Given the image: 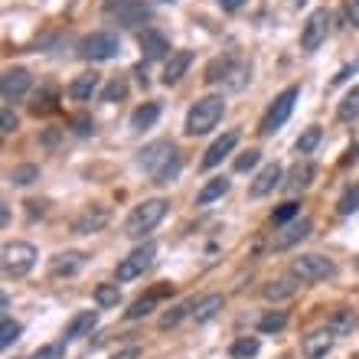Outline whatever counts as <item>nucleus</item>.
I'll list each match as a JSON object with an SVG mask.
<instances>
[{
	"instance_id": "f257e3e1",
	"label": "nucleus",
	"mask_w": 359,
	"mask_h": 359,
	"mask_svg": "<svg viewBox=\"0 0 359 359\" xmlns=\"http://www.w3.org/2000/svg\"><path fill=\"white\" fill-rule=\"evenodd\" d=\"M222 114H226V102H222V95H206V98H199V102L187 111V124H183V131H187L189 137L206 134V131H212V128L222 121Z\"/></svg>"
},
{
	"instance_id": "f03ea898",
	"label": "nucleus",
	"mask_w": 359,
	"mask_h": 359,
	"mask_svg": "<svg viewBox=\"0 0 359 359\" xmlns=\"http://www.w3.org/2000/svg\"><path fill=\"white\" fill-rule=\"evenodd\" d=\"M167 216V199H144L141 206L134 209L128 222H124V236L128 238H144V232H151L161 219Z\"/></svg>"
},
{
	"instance_id": "7ed1b4c3",
	"label": "nucleus",
	"mask_w": 359,
	"mask_h": 359,
	"mask_svg": "<svg viewBox=\"0 0 359 359\" xmlns=\"http://www.w3.org/2000/svg\"><path fill=\"white\" fill-rule=\"evenodd\" d=\"M301 98V86H287L278 98L271 102V108L265 111V118H262V124H258V131L265 134V137H271V134H278L287 124V118H291L294 111V102Z\"/></svg>"
},
{
	"instance_id": "20e7f679",
	"label": "nucleus",
	"mask_w": 359,
	"mask_h": 359,
	"mask_svg": "<svg viewBox=\"0 0 359 359\" xmlns=\"http://www.w3.org/2000/svg\"><path fill=\"white\" fill-rule=\"evenodd\" d=\"M121 53V39L111 29H98V33H88L82 43H79V56L88 59V62H108Z\"/></svg>"
},
{
	"instance_id": "39448f33",
	"label": "nucleus",
	"mask_w": 359,
	"mask_h": 359,
	"mask_svg": "<svg viewBox=\"0 0 359 359\" xmlns=\"http://www.w3.org/2000/svg\"><path fill=\"white\" fill-rule=\"evenodd\" d=\"M0 262H4V274L7 278H23L36 265V245H29V242H7Z\"/></svg>"
},
{
	"instance_id": "423d86ee",
	"label": "nucleus",
	"mask_w": 359,
	"mask_h": 359,
	"mask_svg": "<svg viewBox=\"0 0 359 359\" xmlns=\"http://www.w3.org/2000/svg\"><path fill=\"white\" fill-rule=\"evenodd\" d=\"M291 274L301 278V281H327V278L337 274V265L323 255H301L291 262Z\"/></svg>"
},
{
	"instance_id": "0eeeda50",
	"label": "nucleus",
	"mask_w": 359,
	"mask_h": 359,
	"mask_svg": "<svg viewBox=\"0 0 359 359\" xmlns=\"http://www.w3.org/2000/svg\"><path fill=\"white\" fill-rule=\"evenodd\" d=\"M154 258H157V245H151V242L141 248H134L131 255L118 262V271H114L118 281H134V278H141V274L154 265Z\"/></svg>"
},
{
	"instance_id": "6e6552de",
	"label": "nucleus",
	"mask_w": 359,
	"mask_h": 359,
	"mask_svg": "<svg viewBox=\"0 0 359 359\" xmlns=\"http://www.w3.org/2000/svg\"><path fill=\"white\" fill-rule=\"evenodd\" d=\"M327 29H330V13L327 10H313L311 17H307V23H304L301 29V46L304 53H317L320 49V43L327 39Z\"/></svg>"
},
{
	"instance_id": "1a4fd4ad",
	"label": "nucleus",
	"mask_w": 359,
	"mask_h": 359,
	"mask_svg": "<svg viewBox=\"0 0 359 359\" xmlns=\"http://www.w3.org/2000/svg\"><path fill=\"white\" fill-rule=\"evenodd\" d=\"M29 86H33V76H29L27 69L13 66V69H7V72L0 76V98H4L7 104L20 102V98L29 92Z\"/></svg>"
},
{
	"instance_id": "9d476101",
	"label": "nucleus",
	"mask_w": 359,
	"mask_h": 359,
	"mask_svg": "<svg viewBox=\"0 0 359 359\" xmlns=\"http://www.w3.org/2000/svg\"><path fill=\"white\" fill-rule=\"evenodd\" d=\"M108 222H111V209L108 206H88L86 212H79V216L72 219V236H92V232H102Z\"/></svg>"
},
{
	"instance_id": "9b49d317",
	"label": "nucleus",
	"mask_w": 359,
	"mask_h": 359,
	"mask_svg": "<svg viewBox=\"0 0 359 359\" xmlns=\"http://www.w3.org/2000/svg\"><path fill=\"white\" fill-rule=\"evenodd\" d=\"M313 232V222L311 219H301V222H287V226H281V232L274 236L271 248L274 252H284V248H294V245H301L304 238Z\"/></svg>"
},
{
	"instance_id": "f8f14e48",
	"label": "nucleus",
	"mask_w": 359,
	"mask_h": 359,
	"mask_svg": "<svg viewBox=\"0 0 359 359\" xmlns=\"http://www.w3.org/2000/svg\"><path fill=\"white\" fill-rule=\"evenodd\" d=\"M173 144L170 141H154V144H147V147H144L141 151V157H137V163H141L144 170H151V173H157L163 167V163L170 161L173 157Z\"/></svg>"
},
{
	"instance_id": "ddd939ff",
	"label": "nucleus",
	"mask_w": 359,
	"mask_h": 359,
	"mask_svg": "<svg viewBox=\"0 0 359 359\" xmlns=\"http://www.w3.org/2000/svg\"><path fill=\"white\" fill-rule=\"evenodd\" d=\"M238 144V131H226L219 141L209 144V151L203 154V170H212V167H219V163L226 161L229 154H232V147Z\"/></svg>"
},
{
	"instance_id": "4468645a",
	"label": "nucleus",
	"mask_w": 359,
	"mask_h": 359,
	"mask_svg": "<svg viewBox=\"0 0 359 359\" xmlns=\"http://www.w3.org/2000/svg\"><path fill=\"white\" fill-rule=\"evenodd\" d=\"M281 177H284L281 163H268L265 170H262L255 180H252V187H248V193H252V196H255V199L268 196V193H274V189L281 187Z\"/></svg>"
},
{
	"instance_id": "2eb2a0df",
	"label": "nucleus",
	"mask_w": 359,
	"mask_h": 359,
	"mask_svg": "<svg viewBox=\"0 0 359 359\" xmlns=\"http://www.w3.org/2000/svg\"><path fill=\"white\" fill-rule=\"evenodd\" d=\"M330 350H333V333H330V327L313 330V333H307V337H304V356H307V359H323Z\"/></svg>"
},
{
	"instance_id": "dca6fc26",
	"label": "nucleus",
	"mask_w": 359,
	"mask_h": 359,
	"mask_svg": "<svg viewBox=\"0 0 359 359\" xmlns=\"http://www.w3.org/2000/svg\"><path fill=\"white\" fill-rule=\"evenodd\" d=\"M86 265V255L82 252H59L53 262H49V271L56 274V278H72V274L82 271Z\"/></svg>"
},
{
	"instance_id": "f3484780",
	"label": "nucleus",
	"mask_w": 359,
	"mask_h": 359,
	"mask_svg": "<svg viewBox=\"0 0 359 359\" xmlns=\"http://www.w3.org/2000/svg\"><path fill=\"white\" fill-rule=\"evenodd\" d=\"M193 66V53L189 49H180V53H170L167 66H163V82L167 86H177L180 79L187 76V69Z\"/></svg>"
},
{
	"instance_id": "a211bd4d",
	"label": "nucleus",
	"mask_w": 359,
	"mask_h": 359,
	"mask_svg": "<svg viewBox=\"0 0 359 359\" xmlns=\"http://www.w3.org/2000/svg\"><path fill=\"white\" fill-rule=\"evenodd\" d=\"M297 281L301 278H278V281H271V284H265L262 287V294H265V301H287V297H294L297 294Z\"/></svg>"
},
{
	"instance_id": "6ab92c4d",
	"label": "nucleus",
	"mask_w": 359,
	"mask_h": 359,
	"mask_svg": "<svg viewBox=\"0 0 359 359\" xmlns=\"http://www.w3.org/2000/svg\"><path fill=\"white\" fill-rule=\"evenodd\" d=\"M141 49L147 59H163L167 53H170V43L157 33V29H144L141 33Z\"/></svg>"
},
{
	"instance_id": "aec40b11",
	"label": "nucleus",
	"mask_w": 359,
	"mask_h": 359,
	"mask_svg": "<svg viewBox=\"0 0 359 359\" xmlns=\"http://www.w3.org/2000/svg\"><path fill=\"white\" fill-rule=\"evenodd\" d=\"M222 294H206L203 301H196V307H193V320L196 323H209L212 317H216L219 311H222Z\"/></svg>"
},
{
	"instance_id": "412c9836",
	"label": "nucleus",
	"mask_w": 359,
	"mask_h": 359,
	"mask_svg": "<svg viewBox=\"0 0 359 359\" xmlns=\"http://www.w3.org/2000/svg\"><path fill=\"white\" fill-rule=\"evenodd\" d=\"M144 20H151V7H147L144 0H131V4L118 13V23H121V27H141Z\"/></svg>"
},
{
	"instance_id": "4be33fe9",
	"label": "nucleus",
	"mask_w": 359,
	"mask_h": 359,
	"mask_svg": "<svg viewBox=\"0 0 359 359\" xmlns=\"http://www.w3.org/2000/svg\"><path fill=\"white\" fill-rule=\"evenodd\" d=\"M98 92V76L88 72V76H79L72 86H69V98L72 102H92V95Z\"/></svg>"
},
{
	"instance_id": "5701e85b",
	"label": "nucleus",
	"mask_w": 359,
	"mask_h": 359,
	"mask_svg": "<svg viewBox=\"0 0 359 359\" xmlns=\"http://www.w3.org/2000/svg\"><path fill=\"white\" fill-rule=\"evenodd\" d=\"M226 193H229V180L226 177H212V180H206V187L196 193V203L199 206H209V203L222 199Z\"/></svg>"
},
{
	"instance_id": "b1692460",
	"label": "nucleus",
	"mask_w": 359,
	"mask_h": 359,
	"mask_svg": "<svg viewBox=\"0 0 359 359\" xmlns=\"http://www.w3.org/2000/svg\"><path fill=\"white\" fill-rule=\"evenodd\" d=\"M313 177H317V167H313L311 161L297 163L291 170V180H287V189H291V193H301V189H307L313 183Z\"/></svg>"
},
{
	"instance_id": "393cba45",
	"label": "nucleus",
	"mask_w": 359,
	"mask_h": 359,
	"mask_svg": "<svg viewBox=\"0 0 359 359\" xmlns=\"http://www.w3.org/2000/svg\"><path fill=\"white\" fill-rule=\"evenodd\" d=\"M98 323V313L95 311H82V313H76L72 320L66 323V340H79L82 333H88Z\"/></svg>"
},
{
	"instance_id": "a878e982",
	"label": "nucleus",
	"mask_w": 359,
	"mask_h": 359,
	"mask_svg": "<svg viewBox=\"0 0 359 359\" xmlns=\"http://www.w3.org/2000/svg\"><path fill=\"white\" fill-rule=\"evenodd\" d=\"M157 118H161V104L147 102V104H141V108L131 114V128H134V131H144V128H151Z\"/></svg>"
},
{
	"instance_id": "bb28decb",
	"label": "nucleus",
	"mask_w": 359,
	"mask_h": 359,
	"mask_svg": "<svg viewBox=\"0 0 359 359\" xmlns=\"http://www.w3.org/2000/svg\"><path fill=\"white\" fill-rule=\"evenodd\" d=\"M327 327H330L333 337H350V333L356 330V313H353V311H337L330 317V323H327Z\"/></svg>"
},
{
	"instance_id": "cd10ccee",
	"label": "nucleus",
	"mask_w": 359,
	"mask_h": 359,
	"mask_svg": "<svg viewBox=\"0 0 359 359\" xmlns=\"http://www.w3.org/2000/svg\"><path fill=\"white\" fill-rule=\"evenodd\" d=\"M337 118H340V121H356L359 118V86L346 92V98H343L340 108H337Z\"/></svg>"
},
{
	"instance_id": "c85d7f7f",
	"label": "nucleus",
	"mask_w": 359,
	"mask_h": 359,
	"mask_svg": "<svg viewBox=\"0 0 359 359\" xmlns=\"http://www.w3.org/2000/svg\"><path fill=\"white\" fill-rule=\"evenodd\" d=\"M33 180H39V167H36V163H20V167H13V170H10V183H13V187H29Z\"/></svg>"
},
{
	"instance_id": "c756f323",
	"label": "nucleus",
	"mask_w": 359,
	"mask_h": 359,
	"mask_svg": "<svg viewBox=\"0 0 359 359\" xmlns=\"http://www.w3.org/2000/svg\"><path fill=\"white\" fill-rule=\"evenodd\" d=\"M118 301H121L118 284H98V287H95V304H98V307H118Z\"/></svg>"
},
{
	"instance_id": "7c9ffc66",
	"label": "nucleus",
	"mask_w": 359,
	"mask_h": 359,
	"mask_svg": "<svg viewBox=\"0 0 359 359\" xmlns=\"http://www.w3.org/2000/svg\"><path fill=\"white\" fill-rule=\"evenodd\" d=\"M284 327H287V313L284 311H271V313H265V317L258 320V330L262 333H281Z\"/></svg>"
},
{
	"instance_id": "2f4dec72",
	"label": "nucleus",
	"mask_w": 359,
	"mask_h": 359,
	"mask_svg": "<svg viewBox=\"0 0 359 359\" xmlns=\"http://www.w3.org/2000/svg\"><path fill=\"white\" fill-rule=\"evenodd\" d=\"M320 137H323L320 128H307V131L294 141V151H297V154H313V147L320 144Z\"/></svg>"
},
{
	"instance_id": "473e14b6",
	"label": "nucleus",
	"mask_w": 359,
	"mask_h": 359,
	"mask_svg": "<svg viewBox=\"0 0 359 359\" xmlns=\"http://www.w3.org/2000/svg\"><path fill=\"white\" fill-rule=\"evenodd\" d=\"M258 350H262V346H258V340L255 337H245V340H236L232 343V359H252V356H258Z\"/></svg>"
},
{
	"instance_id": "72a5a7b5",
	"label": "nucleus",
	"mask_w": 359,
	"mask_h": 359,
	"mask_svg": "<svg viewBox=\"0 0 359 359\" xmlns=\"http://www.w3.org/2000/svg\"><path fill=\"white\" fill-rule=\"evenodd\" d=\"M17 340H20V323H13L10 317H4V323H0V346L10 350Z\"/></svg>"
},
{
	"instance_id": "f704fd0d",
	"label": "nucleus",
	"mask_w": 359,
	"mask_h": 359,
	"mask_svg": "<svg viewBox=\"0 0 359 359\" xmlns=\"http://www.w3.org/2000/svg\"><path fill=\"white\" fill-rule=\"evenodd\" d=\"M232 59H216L212 66L206 69V82H219V79H229V72H232Z\"/></svg>"
},
{
	"instance_id": "c9c22d12",
	"label": "nucleus",
	"mask_w": 359,
	"mask_h": 359,
	"mask_svg": "<svg viewBox=\"0 0 359 359\" xmlns=\"http://www.w3.org/2000/svg\"><path fill=\"white\" fill-rule=\"evenodd\" d=\"M297 212H301V206H297V203H284V206H278L271 212V222H274V226H287Z\"/></svg>"
},
{
	"instance_id": "e433bc0d",
	"label": "nucleus",
	"mask_w": 359,
	"mask_h": 359,
	"mask_svg": "<svg viewBox=\"0 0 359 359\" xmlns=\"http://www.w3.org/2000/svg\"><path fill=\"white\" fill-rule=\"evenodd\" d=\"M154 304H157V297H141V301H134L131 304V311H128V320H141V317H147V313L154 311Z\"/></svg>"
},
{
	"instance_id": "4c0bfd02",
	"label": "nucleus",
	"mask_w": 359,
	"mask_h": 359,
	"mask_svg": "<svg viewBox=\"0 0 359 359\" xmlns=\"http://www.w3.org/2000/svg\"><path fill=\"white\" fill-rule=\"evenodd\" d=\"M177 173H180V157H177V154H173L170 161H167V163H163V167H161V170L154 173V183H170V180L177 177Z\"/></svg>"
},
{
	"instance_id": "58836bf2",
	"label": "nucleus",
	"mask_w": 359,
	"mask_h": 359,
	"mask_svg": "<svg viewBox=\"0 0 359 359\" xmlns=\"http://www.w3.org/2000/svg\"><path fill=\"white\" fill-rule=\"evenodd\" d=\"M183 317H187V304H177V307H170V311L161 317V330H170V327H177Z\"/></svg>"
},
{
	"instance_id": "ea45409f",
	"label": "nucleus",
	"mask_w": 359,
	"mask_h": 359,
	"mask_svg": "<svg viewBox=\"0 0 359 359\" xmlns=\"http://www.w3.org/2000/svg\"><path fill=\"white\" fill-rule=\"evenodd\" d=\"M124 92H128V88H124V82H118V79H114V82H108V86H104L102 102L104 104H114L118 98H124Z\"/></svg>"
},
{
	"instance_id": "a19ab883",
	"label": "nucleus",
	"mask_w": 359,
	"mask_h": 359,
	"mask_svg": "<svg viewBox=\"0 0 359 359\" xmlns=\"http://www.w3.org/2000/svg\"><path fill=\"white\" fill-rule=\"evenodd\" d=\"M62 353H66V340H62V343H49V346L36 350V353H33V359H59Z\"/></svg>"
},
{
	"instance_id": "79ce46f5",
	"label": "nucleus",
	"mask_w": 359,
	"mask_h": 359,
	"mask_svg": "<svg viewBox=\"0 0 359 359\" xmlns=\"http://www.w3.org/2000/svg\"><path fill=\"white\" fill-rule=\"evenodd\" d=\"M356 209H359V187L350 189V193L340 199V216H350V212H356Z\"/></svg>"
},
{
	"instance_id": "37998d69",
	"label": "nucleus",
	"mask_w": 359,
	"mask_h": 359,
	"mask_svg": "<svg viewBox=\"0 0 359 359\" xmlns=\"http://www.w3.org/2000/svg\"><path fill=\"white\" fill-rule=\"evenodd\" d=\"M258 161H262V154H258V151H248V154H242V157L236 161V170H238V173H245V170H252V167H255Z\"/></svg>"
},
{
	"instance_id": "c03bdc74",
	"label": "nucleus",
	"mask_w": 359,
	"mask_h": 359,
	"mask_svg": "<svg viewBox=\"0 0 359 359\" xmlns=\"http://www.w3.org/2000/svg\"><path fill=\"white\" fill-rule=\"evenodd\" d=\"M0 131H4V134L17 131V114L10 111V108H4V114H0Z\"/></svg>"
},
{
	"instance_id": "a18cd8bd",
	"label": "nucleus",
	"mask_w": 359,
	"mask_h": 359,
	"mask_svg": "<svg viewBox=\"0 0 359 359\" xmlns=\"http://www.w3.org/2000/svg\"><path fill=\"white\" fill-rule=\"evenodd\" d=\"M131 0H104V13H121Z\"/></svg>"
},
{
	"instance_id": "49530a36",
	"label": "nucleus",
	"mask_w": 359,
	"mask_h": 359,
	"mask_svg": "<svg viewBox=\"0 0 359 359\" xmlns=\"http://www.w3.org/2000/svg\"><path fill=\"white\" fill-rule=\"evenodd\" d=\"M92 118H86V114H82V118H76V134H92Z\"/></svg>"
},
{
	"instance_id": "de8ad7c7",
	"label": "nucleus",
	"mask_w": 359,
	"mask_h": 359,
	"mask_svg": "<svg viewBox=\"0 0 359 359\" xmlns=\"http://www.w3.org/2000/svg\"><path fill=\"white\" fill-rule=\"evenodd\" d=\"M141 356V350H137V346H128V350H121V353H114L111 359H137Z\"/></svg>"
},
{
	"instance_id": "09e8293b",
	"label": "nucleus",
	"mask_w": 359,
	"mask_h": 359,
	"mask_svg": "<svg viewBox=\"0 0 359 359\" xmlns=\"http://www.w3.org/2000/svg\"><path fill=\"white\" fill-rule=\"evenodd\" d=\"M350 23L359 27V0H350Z\"/></svg>"
},
{
	"instance_id": "8fccbe9b",
	"label": "nucleus",
	"mask_w": 359,
	"mask_h": 359,
	"mask_svg": "<svg viewBox=\"0 0 359 359\" xmlns=\"http://www.w3.org/2000/svg\"><path fill=\"white\" fill-rule=\"evenodd\" d=\"M242 4H245V0H219V7H222V10H229V13H232V10H238V7H242Z\"/></svg>"
},
{
	"instance_id": "3c124183",
	"label": "nucleus",
	"mask_w": 359,
	"mask_h": 359,
	"mask_svg": "<svg viewBox=\"0 0 359 359\" xmlns=\"http://www.w3.org/2000/svg\"><path fill=\"white\" fill-rule=\"evenodd\" d=\"M0 222H4V226L10 222V209L7 206H0Z\"/></svg>"
},
{
	"instance_id": "603ef678",
	"label": "nucleus",
	"mask_w": 359,
	"mask_h": 359,
	"mask_svg": "<svg viewBox=\"0 0 359 359\" xmlns=\"http://www.w3.org/2000/svg\"><path fill=\"white\" fill-rule=\"evenodd\" d=\"M163 4H170V0H163Z\"/></svg>"
}]
</instances>
